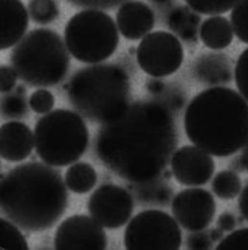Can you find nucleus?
<instances>
[{
	"label": "nucleus",
	"instance_id": "obj_1",
	"mask_svg": "<svg viewBox=\"0 0 248 250\" xmlns=\"http://www.w3.org/2000/svg\"><path fill=\"white\" fill-rule=\"evenodd\" d=\"M176 144L169 106L137 102L101 127L96 151L109 170L136 185L155 181L162 175Z\"/></svg>",
	"mask_w": 248,
	"mask_h": 250
},
{
	"label": "nucleus",
	"instance_id": "obj_2",
	"mask_svg": "<svg viewBox=\"0 0 248 250\" xmlns=\"http://www.w3.org/2000/svg\"><path fill=\"white\" fill-rule=\"evenodd\" d=\"M66 187L61 173L50 165L40 162L19 165L1 179V210L23 230H46L62 218L67 207Z\"/></svg>",
	"mask_w": 248,
	"mask_h": 250
},
{
	"label": "nucleus",
	"instance_id": "obj_3",
	"mask_svg": "<svg viewBox=\"0 0 248 250\" xmlns=\"http://www.w3.org/2000/svg\"><path fill=\"white\" fill-rule=\"evenodd\" d=\"M188 139L213 156L227 157L248 140V102L238 91L213 86L193 98L185 110Z\"/></svg>",
	"mask_w": 248,
	"mask_h": 250
},
{
	"label": "nucleus",
	"instance_id": "obj_4",
	"mask_svg": "<svg viewBox=\"0 0 248 250\" xmlns=\"http://www.w3.org/2000/svg\"><path fill=\"white\" fill-rule=\"evenodd\" d=\"M129 80L115 64H98L80 69L67 85V97L83 117L106 123L118 117L128 105Z\"/></svg>",
	"mask_w": 248,
	"mask_h": 250
},
{
	"label": "nucleus",
	"instance_id": "obj_5",
	"mask_svg": "<svg viewBox=\"0 0 248 250\" xmlns=\"http://www.w3.org/2000/svg\"><path fill=\"white\" fill-rule=\"evenodd\" d=\"M10 61L19 78L33 87L61 83L70 64L69 51L61 36L50 29H35L12 50Z\"/></svg>",
	"mask_w": 248,
	"mask_h": 250
},
{
	"label": "nucleus",
	"instance_id": "obj_6",
	"mask_svg": "<svg viewBox=\"0 0 248 250\" xmlns=\"http://www.w3.org/2000/svg\"><path fill=\"white\" fill-rule=\"evenodd\" d=\"M39 157L52 167L79 160L88 147L89 132L82 116L72 110L56 109L41 117L34 130Z\"/></svg>",
	"mask_w": 248,
	"mask_h": 250
},
{
	"label": "nucleus",
	"instance_id": "obj_7",
	"mask_svg": "<svg viewBox=\"0 0 248 250\" xmlns=\"http://www.w3.org/2000/svg\"><path fill=\"white\" fill-rule=\"evenodd\" d=\"M119 29L107 14L86 9L74 15L64 30L69 53L79 62L100 63L111 57L119 43Z\"/></svg>",
	"mask_w": 248,
	"mask_h": 250
},
{
	"label": "nucleus",
	"instance_id": "obj_8",
	"mask_svg": "<svg viewBox=\"0 0 248 250\" xmlns=\"http://www.w3.org/2000/svg\"><path fill=\"white\" fill-rule=\"evenodd\" d=\"M124 244L128 250H179L182 233L176 220L169 214L147 210L129 221L124 230Z\"/></svg>",
	"mask_w": 248,
	"mask_h": 250
},
{
	"label": "nucleus",
	"instance_id": "obj_9",
	"mask_svg": "<svg viewBox=\"0 0 248 250\" xmlns=\"http://www.w3.org/2000/svg\"><path fill=\"white\" fill-rule=\"evenodd\" d=\"M140 68L148 75L162 78L176 72L184 60V50L178 38L165 31L149 33L136 51Z\"/></svg>",
	"mask_w": 248,
	"mask_h": 250
},
{
	"label": "nucleus",
	"instance_id": "obj_10",
	"mask_svg": "<svg viewBox=\"0 0 248 250\" xmlns=\"http://www.w3.org/2000/svg\"><path fill=\"white\" fill-rule=\"evenodd\" d=\"M87 209L103 227L117 229L129 221L133 212V199L124 188L106 183L90 196Z\"/></svg>",
	"mask_w": 248,
	"mask_h": 250
},
{
	"label": "nucleus",
	"instance_id": "obj_11",
	"mask_svg": "<svg viewBox=\"0 0 248 250\" xmlns=\"http://www.w3.org/2000/svg\"><path fill=\"white\" fill-rule=\"evenodd\" d=\"M174 219L184 229L195 232L205 230L214 220L216 201L202 188H189L179 192L172 202Z\"/></svg>",
	"mask_w": 248,
	"mask_h": 250
},
{
	"label": "nucleus",
	"instance_id": "obj_12",
	"mask_svg": "<svg viewBox=\"0 0 248 250\" xmlns=\"http://www.w3.org/2000/svg\"><path fill=\"white\" fill-rule=\"evenodd\" d=\"M54 245L59 250H103L107 240L103 226L92 217L75 215L59 225Z\"/></svg>",
	"mask_w": 248,
	"mask_h": 250
},
{
	"label": "nucleus",
	"instance_id": "obj_13",
	"mask_svg": "<svg viewBox=\"0 0 248 250\" xmlns=\"http://www.w3.org/2000/svg\"><path fill=\"white\" fill-rule=\"evenodd\" d=\"M210 153L196 145L175 150L171 159L172 174L184 186L198 187L210 181L215 173V161Z\"/></svg>",
	"mask_w": 248,
	"mask_h": 250
},
{
	"label": "nucleus",
	"instance_id": "obj_14",
	"mask_svg": "<svg viewBox=\"0 0 248 250\" xmlns=\"http://www.w3.org/2000/svg\"><path fill=\"white\" fill-rule=\"evenodd\" d=\"M119 32L129 41L146 37L154 26L155 18L149 5L141 1H125L117 11Z\"/></svg>",
	"mask_w": 248,
	"mask_h": 250
},
{
	"label": "nucleus",
	"instance_id": "obj_15",
	"mask_svg": "<svg viewBox=\"0 0 248 250\" xmlns=\"http://www.w3.org/2000/svg\"><path fill=\"white\" fill-rule=\"evenodd\" d=\"M35 136L30 127L21 122L11 121L0 128V155L10 162H20L32 153Z\"/></svg>",
	"mask_w": 248,
	"mask_h": 250
},
{
	"label": "nucleus",
	"instance_id": "obj_16",
	"mask_svg": "<svg viewBox=\"0 0 248 250\" xmlns=\"http://www.w3.org/2000/svg\"><path fill=\"white\" fill-rule=\"evenodd\" d=\"M0 48L15 46L24 37L29 23L28 12L21 0H0Z\"/></svg>",
	"mask_w": 248,
	"mask_h": 250
},
{
	"label": "nucleus",
	"instance_id": "obj_17",
	"mask_svg": "<svg viewBox=\"0 0 248 250\" xmlns=\"http://www.w3.org/2000/svg\"><path fill=\"white\" fill-rule=\"evenodd\" d=\"M193 73L200 83L214 86L230 83L234 75L230 60L223 53L201 55L193 65Z\"/></svg>",
	"mask_w": 248,
	"mask_h": 250
},
{
	"label": "nucleus",
	"instance_id": "obj_18",
	"mask_svg": "<svg viewBox=\"0 0 248 250\" xmlns=\"http://www.w3.org/2000/svg\"><path fill=\"white\" fill-rule=\"evenodd\" d=\"M197 11L188 6H175L167 14L166 22L176 37L189 44L199 40L201 18Z\"/></svg>",
	"mask_w": 248,
	"mask_h": 250
},
{
	"label": "nucleus",
	"instance_id": "obj_19",
	"mask_svg": "<svg viewBox=\"0 0 248 250\" xmlns=\"http://www.w3.org/2000/svg\"><path fill=\"white\" fill-rule=\"evenodd\" d=\"M234 35L231 21L219 15L206 19L199 30L202 43L212 50H222L228 47L234 40Z\"/></svg>",
	"mask_w": 248,
	"mask_h": 250
},
{
	"label": "nucleus",
	"instance_id": "obj_20",
	"mask_svg": "<svg viewBox=\"0 0 248 250\" xmlns=\"http://www.w3.org/2000/svg\"><path fill=\"white\" fill-rule=\"evenodd\" d=\"M98 180L95 169L88 163H73L66 171L64 181L67 188L76 194H85L91 191Z\"/></svg>",
	"mask_w": 248,
	"mask_h": 250
},
{
	"label": "nucleus",
	"instance_id": "obj_21",
	"mask_svg": "<svg viewBox=\"0 0 248 250\" xmlns=\"http://www.w3.org/2000/svg\"><path fill=\"white\" fill-rule=\"evenodd\" d=\"M212 190L221 200H234L243 190L242 179L238 173L232 170L221 171L212 181Z\"/></svg>",
	"mask_w": 248,
	"mask_h": 250
},
{
	"label": "nucleus",
	"instance_id": "obj_22",
	"mask_svg": "<svg viewBox=\"0 0 248 250\" xmlns=\"http://www.w3.org/2000/svg\"><path fill=\"white\" fill-rule=\"evenodd\" d=\"M14 223L0 219V249L1 250H27V241Z\"/></svg>",
	"mask_w": 248,
	"mask_h": 250
},
{
	"label": "nucleus",
	"instance_id": "obj_23",
	"mask_svg": "<svg viewBox=\"0 0 248 250\" xmlns=\"http://www.w3.org/2000/svg\"><path fill=\"white\" fill-rule=\"evenodd\" d=\"M28 11L33 21L43 25L53 22L60 14L56 0H30Z\"/></svg>",
	"mask_w": 248,
	"mask_h": 250
},
{
	"label": "nucleus",
	"instance_id": "obj_24",
	"mask_svg": "<svg viewBox=\"0 0 248 250\" xmlns=\"http://www.w3.org/2000/svg\"><path fill=\"white\" fill-rule=\"evenodd\" d=\"M19 87L15 92L7 94L1 100L2 116L7 119L22 118L27 113V103L24 96V90Z\"/></svg>",
	"mask_w": 248,
	"mask_h": 250
},
{
	"label": "nucleus",
	"instance_id": "obj_25",
	"mask_svg": "<svg viewBox=\"0 0 248 250\" xmlns=\"http://www.w3.org/2000/svg\"><path fill=\"white\" fill-rule=\"evenodd\" d=\"M230 21L235 36L248 44V0H240L233 7Z\"/></svg>",
	"mask_w": 248,
	"mask_h": 250
},
{
	"label": "nucleus",
	"instance_id": "obj_26",
	"mask_svg": "<svg viewBox=\"0 0 248 250\" xmlns=\"http://www.w3.org/2000/svg\"><path fill=\"white\" fill-rule=\"evenodd\" d=\"M186 3L201 15L218 16L233 9L240 0H185Z\"/></svg>",
	"mask_w": 248,
	"mask_h": 250
},
{
	"label": "nucleus",
	"instance_id": "obj_27",
	"mask_svg": "<svg viewBox=\"0 0 248 250\" xmlns=\"http://www.w3.org/2000/svg\"><path fill=\"white\" fill-rule=\"evenodd\" d=\"M55 104L54 95L49 90L40 88L34 91L29 97V106L38 114H46L52 110Z\"/></svg>",
	"mask_w": 248,
	"mask_h": 250
},
{
	"label": "nucleus",
	"instance_id": "obj_28",
	"mask_svg": "<svg viewBox=\"0 0 248 250\" xmlns=\"http://www.w3.org/2000/svg\"><path fill=\"white\" fill-rule=\"evenodd\" d=\"M234 77L239 92L248 102V47L243 51L237 61Z\"/></svg>",
	"mask_w": 248,
	"mask_h": 250
},
{
	"label": "nucleus",
	"instance_id": "obj_29",
	"mask_svg": "<svg viewBox=\"0 0 248 250\" xmlns=\"http://www.w3.org/2000/svg\"><path fill=\"white\" fill-rule=\"evenodd\" d=\"M216 249L218 250H248V227L233 231L224 237Z\"/></svg>",
	"mask_w": 248,
	"mask_h": 250
},
{
	"label": "nucleus",
	"instance_id": "obj_30",
	"mask_svg": "<svg viewBox=\"0 0 248 250\" xmlns=\"http://www.w3.org/2000/svg\"><path fill=\"white\" fill-rule=\"evenodd\" d=\"M187 249L194 250H205L213 249L214 242L210 237L209 231H195L188 235L186 240Z\"/></svg>",
	"mask_w": 248,
	"mask_h": 250
},
{
	"label": "nucleus",
	"instance_id": "obj_31",
	"mask_svg": "<svg viewBox=\"0 0 248 250\" xmlns=\"http://www.w3.org/2000/svg\"><path fill=\"white\" fill-rule=\"evenodd\" d=\"M70 4L87 9H97V10H109L117 7L121 3L126 0H66Z\"/></svg>",
	"mask_w": 248,
	"mask_h": 250
},
{
	"label": "nucleus",
	"instance_id": "obj_32",
	"mask_svg": "<svg viewBox=\"0 0 248 250\" xmlns=\"http://www.w3.org/2000/svg\"><path fill=\"white\" fill-rule=\"evenodd\" d=\"M19 75L13 66L1 65L0 67V90L1 93L11 92L16 84Z\"/></svg>",
	"mask_w": 248,
	"mask_h": 250
},
{
	"label": "nucleus",
	"instance_id": "obj_33",
	"mask_svg": "<svg viewBox=\"0 0 248 250\" xmlns=\"http://www.w3.org/2000/svg\"><path fill=\"white\" fill-rule=\"evenodd\" d=\"M217 225L224 232H232L237 226V219L234 214L230 212H224L218 218Z\"/></svg>",
	"mask_w": 248,
	"mask_h": 250
},
{
	"label": "nucleus",
	"instance_id": "obj_34",
	"mask_svg": "<svg viewBox=\"0 0 248 250\" xmlns=\"http://www.w3.org/2000/svg\"><path fill=\"white\" fill-rule=\"evenodd\" d=\"M238 204L242 217L248 222V182L240 194Z\"/></svg>",
	"mask_w": 248,
	"mask_h": 250
},
{
	"label": "nucleus",
	"instance_id": "obj_35",
	"mask_svg": "<svg viewBox=\"0 0 248 250\" xmlns=\"http://www.w3.org/2000/svg\"><path fill=\"white\" fill-rule=\"evenodd\" d=\"M209 234L211 239L213 240L214 243H220L223 239H224V231H223L221 228L217 227V228H213L211 230H209Z\"/></svg>",
	"mask_w": 248,
	"mask_h": 250
},
{
	"label": "nucleus",
	"instance_id": "obj_36",
	"mask_svg": "<svg viewBox=\"0 0 248 250\" xmlns=\"http://www.w3.org/2000/svg\"><path fill=\"white\" fill-rule=\"evenodd\" d=\"M165 88V85L160 81H151L149 83V91L151 93H161Z\"/></svg>",
	"mask_w": 248,
	"mask_h": 250
},
{
	"label": "nucleus",
	"instance_id": "obj_37",
	"mask_svg": "<svg viewBox=\"0 0 248 250\" xmlns=\"http://www.w3.org/2000/svg\"><path fill=\"white\" fill-rule=\"evenodd\" d=\"M230 170L236 172V173H239V172H243L245 171L244 167H243V164H242V161H241V158H240V155L235 157L231 163H230Z\"/></svg>",
	"mask_w": 248,
	"mask_h": 250
},
{
	"label": "nucleus",
	"instance_id": "obj_38",
	"mask_svg": "<svg viewBox=\"0 0 248 250\" xmlns=\"http://www.w3.org/2000/svg\"><path fill=\"white\" fill-rule=\"evenodd\" d=\"M242 153L240 155L243 167L245 169V171L248 172V140L247 144L245 145V147L242 149Z\"/></svg>",
	"mask_w": 248,
	"mask_h": 250
},
{
	"label": "nucleus",
	"instance_id": "obj_39",
	"mask_svg": "<svg viewBox=\"0 0 248 250\" xmlns=\"http://www.w3.org/2000/svg\"><path fill=\"white\" fill-rule=\"evenodd\" d=\"M149 1H151L152 3L157 4V5H167V4L171 3L172 0H149Z\"/></svg>",
	"mask_w": 248,
	"mask_h": 250
}]
</instances>
